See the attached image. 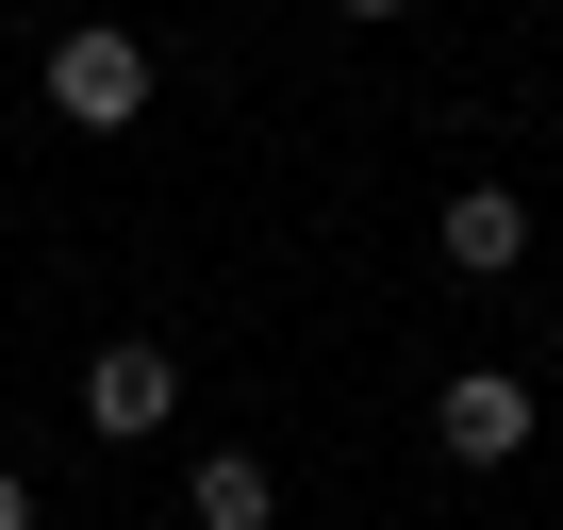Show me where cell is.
Wrapping results in <instances>:
<instances>
[{"label":"cell","instance_id":"6da1fadb","mask_svg":"<svg viewBox=\"0 0 563 530\" xmlns=\"http://www.w3.org/2000/svg\"><path fill=\"white\" fill-rule=\"evenodd\" d=\"M51 117H67V133H133V117H150V34H117V18L51 34Z\"/></svg>","mask_w":563,"mask_h":530},{"label":"cell","instance_id":"7a4b0ae2","mask_svg":"<svg viewBox=\"0 0 563 530\" xmlns=\"http://www.w3.org/2000/svg\"><path fill=\"white\" fill-rule=\"evenodd\" d=\"M166 415H183V365H166L150 332H117V349L84 365V431H100V448H150Z\"/></svg>","mask_w":563,"mask_h":530},{"label":"cell","instance_id":"3957f363","mask_svg":"<svg viewBox=\"0 0 563 530\" xmlns=\"http://www.w3.org/2000/svg\"><path fill=\"white\" fill-rule=\"evenodd\" d=\"M431 431H448V464H514V448L547 431V398H530L514 365H464V382L431 398Z\"/></svg>","mask_w":563,"mask_h":530},{"label":"cell","instance_id":"277c9868","mask_svg":"<svg viewBox=\"0 0 563 530\" xmlns=\"http://www.w3.org/2000/svg\"><path fill=\"white\" fill-rule=\"evenodd\" d=\"M431 265H448V283H514V265H530V199L514 183H464L431 216Z\"/></svg>","mask_w":563,"mask_h":530},{"label":"cell","instance_id":"5b68a950","mask_svg":"<svg viewBox=\"0 0 563 530\" xmlns=\"http://www.w3.org/2000/svg\"><path fill=\"white\" fill-rule=\"evenodd\" d=\"M183 514H199V530H282V464H265V448H199Z\"/></svg>","mask_w":563,"mask_h":530},{"label":"cell","instance_id":"8992f818","mask_svg":"<svg viewBox=\"0 0 563 530\" xmlns=\"http://www.w3.org/2000/svg\"><path fill=\"white\" fill-rule=\"evenodd\" d=\"M0 530H34V481H18V464H0Z\"/></svg>","mask_w":563,"mask_h":530},{"label":"cell","instance_id":"52a82bcc","mask_svg":"<svg viewBox=\"0 0 563 530\" xmlns=\"http://www.w3.org/2000/svg\"><path fill=\"white\" fill-rule=\"evenodd\" d=\"M332 18H365V34H382V18H415V0H332Z\"/></svg>","mask_w":563,"mask_h":530}]
</instances>
